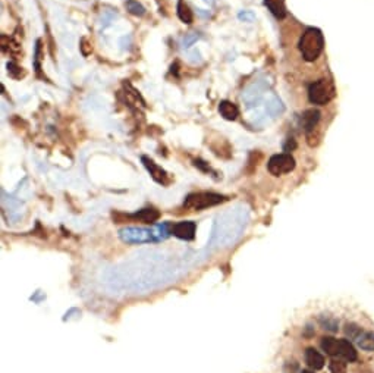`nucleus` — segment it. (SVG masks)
Listing matches in <instances>:
<instances>
[{
    "mask_svg": "<svg viewBox=\"0 0 374 373\" xmlns=\"http://www.w3.org/2000/svg\"><path fill=\"white\" fill-rule=\"evenodd\" d=\"M141 162L144 163V166L147 167V170L150 172L151 178H153L155 182L163 184V185H168L169 175H168V172H166L163 167L159 166L157 163H154V160H151V159H150V157H147V156H142Z\"/></svg>",
    "mask_w": 374,
    "mask_h": 373,
    "instance_id": "nucleus-6",
    "label": "nucleus"
},
{
    "mask_svg": "<svg viewBox=\"0 0 374 373\" xmlns=\"http://www.w3.org/2000/svg\"><path fill=\"white\" fill-rule=\"evenodd\" d=\"M320 323H322V326L324 329H327V331H337V322L336 319L333 318H330V316H326V319H324V316L320 318Z\"/></svg>",
    "mask_w": 374,
    "mask_h": 373,
    "instance_id": "nucleus-21",
    "label": "nucleus"
},
{
    "mask_svg": "<svg viewBox=\"0 0 374 373\" xmlns=\"http://www.w3.org/2000/svg\"><path fill=\"white\" fill-rule=\"evenodd\" d=\"M267 169L271 175L274 177H280L285 174H289L295 169V159L294 156L289 153H282V155L271 156L267 162Z\"/></svg>",
    "mask_w": 374,
    "mask_h": 373,
    "instance_id": "nucleus-5",
    "label": "nucleus"
},
{
    "mask_svg": "<svg viewBox=\"0 0 374 373\" xmlns=\"http://www.w3.org/2000/svg\"><path fill=\"white\" fill-rule=\"evenodd\" d=\"M219 112L220 115L223 116L226 121H235L238 115H239V109H238V106L232 102H229V100H223V102H220L219 104Z\"/></svg>",
    "mask_w": 374,
    "mask_h": 373,
    "instance_id": "nucleus-12",
    "label": "nucleus"
},
{
    "mask_svg": "<svg viewBox=\"0 0 374 373\" xmlns=\"http://www.w3.org/2000/svg\"><path fill=\"white\" fill-rule=\"evenodd\" d=\"M330 373H347V363L340 359H333L329 364Z\"/></svg>",
    "mask_w": 374,
    "mask_h": 373,
    "instance_id": "nucleus-19",
    "label": "nucleus"
},
{
    "mask_svg": "<svg viewBox=\"0 0 374 373\" xmlns=\"http://www.w3.org/2000/svg\"><path fill=\"white\" fill-rule=\"evenodd\" d=\"M301 373H314V372H311V370H302Z\"/></svg>",
    "mask_w": 374,
    "mask_h": 373,
    "instance_id": "nucleus-25",
    "label": "nucleus"
},
{
    "mask_svg": "<svg viewBox=\"0 0 374 373\" xmlns=\"http://www.w3.org/2000/svg\"><path fill=\"white\" fill-rule=\"evenodd\" d=\"M322 348L332 357H340V339H336L333 336H324L322 338Z\"/></svg>",
    "mask_w": 374,
    "mask_h": 373,
    "instance_id": "nucleus-11",
    "label": "nucleus"
},
{
    "mask_svg": "<svg viewBox=\"0 0 374 373\" xmlns=\"http://www.w3.org/2000/svg\"><path fill=\"white\" fill-rule=\"evenodd\" d=\"M358 347L365 351H374V334L373 332H364L362 331L361 335L355 339Z\"/></svg>",
    "mask_w": 374,
    "mask_h": 373,
    "instance_id": "nucleus-15",
    "label": "nucleus"
},
{
    "mask_svg": "<svg viewBox=\"0 0 374 373\" xmlns=\"http://www.w3.org/2000/svg\"><path fill=\"white\" fill-rule=\"evenodd\" d=\"M267 112L273 116L280 115L284 112V104L276 96H271L270 100L267 102Z\"/></svg>",
    "mask_w": 374,
    "mask_h": 373,
    "instance_id": "nucleus-17",
    "label": "nucleus"
},
{
    "mask_svg": "<svg viewBox=\"0 0 374 373\" xmlns=\"http://www.w3.org/2000/svg\"><path fill=\"white\" fill-rule=\"evenodd\" d=\"M333 97H335V89L329 79H319L310 84L308 87V99L313 104L317 106L327 104Z\"/></svg>",
    "mask_w": 374,
    "mask_h": 373,
    "instance_id": "nucleus-3",
    "label": "nucleus"
},
{
    "mask_svg": "<svg viewBox=\"0 0 374 373\" xmlns=\"http://www.w3.org/2000/svg\"><path fill=\"white\" fill-rule=\"evenodd\" d=\"M228 198L225 195H220L216 193H194L190 194L185 202L183 207L191 209V210H203L207 207L217 206L220 203L226 202Z\"/></svg>",
    "mask_w": 374,
    "mask_h": 373,
    "instance_id": "nucleus-2",
    "label": "nucleus"
},
{
    "mask_svg": "<svg viewBox=\"0 0 374 373\" xmlns=\"http://www.w3.org/2000/svg\"><path fill=\"white\" fill-rule=\"evenodd\" d=\"M264 5L277 19H284L286 16V6L285 0H264Z\"/></svg>",
    "mask_w": 374,
    "mask_h": 373,
    "instance_id": "nucleus-13",
    "label": "nucleus"
},
{
    "mask_svg": "<svg viewBox=\"0 0 374 373\" xmlns=\"http://www.w3.org/2000/svg\"><path fill=\"white\" fill-rule=\"evenodd\" d=\"M319 121H320V112L316 110V109H308L301 116V125H302V128L307 134H310V132L314 131V128L319 124Z\"/></svg>",
    "mask_w": 374,
    "mask_h": 373,
    "instance_id": "nucleus-9",
    "label": "nucleus"
},
{
    "mask_svg": "<svg viewBox=\"0 0 374 373\" xmlns=\"http://www.w3.org/2000/svg\"><path fill=\"white\" fill-rule=\"evenodd\" d=\"M197 40H198V36H195V34H193V36H188L186 39L183 40V46H185V47H190V46H191L193 43H195Z\"/></svg>",
    "mask_w": 374,
    "mask_h": 373,
    "instance_id": "nucleus-24",
    "label": "nucleus"
},
{
    "mask_svg": "<svg viewBox=\"0 0 374 373\" xmlns=\"http://www.w3.org/2000/svg\"><path fill=\"white\" fill-rule=\"evenodd\" d=\"M129 218L134 219L135 222H141V223H147V225H153V223H155V222L159 220V218H160V212L153 209V207H145V209L138 210L137 213L131 215Z\"/></svg>",
    "mask_w": 374,
    "mask_h": 373,
    "instance_id": "nucleus-8",
    "label": "nucleus"
},
{
    "mask_svg": "<svg viewBox=\"0 0 374 373\" xmlns=\"http://www.w3.org/2000/svg\"><path fill=\"white\" fill-rule=\"evenodd\" d=\"M127 9L129 13L135 15V16H142L145 13V9L141 3H138L137 0H128L127 2Z\"/></svg>",
    "mask_w": 374,
    "mask_h": 373,
    "instance_id": "nucleus-18",
    "label": "nucleus"
},
{
    "mask_svg": "<svg viewBox=\"0 0 374 373\" xmlns=\"http://www.w3.org/2000/svg\"><path fill=\"white\" fill-rule=\"evenodd\" d=\"M362 329L360 326H357V325H354V323H348L347 325V328H345V334L348 335L349 339H357L360 335H361Z\"/></svg>",
    "mask_w": 374,
    "mask_h": 373,
    "instance_id": "nucleus-20",
    "label": "nucleus"
},
{
    "mask_svg": "<svg viewBox=\"0 0 374 373\" xmlns=\"http://www.w3.org/2000/svg\"><path fill=\"white\" fill-rule=\"evenodd\" d=\"M238 18L241 21H244V22H253L256 19V15L251 12V11H244V12H241L238 15Z\"/></svg>",
    "mask_w": 374,
    "mask_h": 373,
    "instance_id": "nucleus-22",
    "label": "nucleus"
},
{
    "mask_svg": "<svg viewBox=\"0 0 374 373\" xmlns=\"http://www.w3.org/2000/svg\"><path fill=\"white\" fill-rule=\"evenodd\" d=\"M324 49V37L319 28H307L299 40V52L305 62H314Z\"/></svg>",
    "mask_w": 374,
    "mask_h": 373,
    "instance_id": "nucleus-1",
    "label": "nucleus"
},
{
    "mask_svg": "<svg viewBox=\"0 0 374 373\" xmlns=\"http://www.w3.org/2000/svg\"><path fill=\"white\" fill-rule=\"evenodd\" d=\"M79 47H81V52H82L84 56H88V54L91 53V50H92V47L90 46V43H88V41H87L85 39L81 40V46H79Z\"/></svg>",
    "mask_w": 374,
    "mask_h": 373,
    "instance_id": "nucleus-23",
    "label": "nucleus"
},
{
    "mask_svg": "<svg viewBox=\"0 0 374 373\" xmlns=\"http://www.w3.org/2000/svg\"><path fill=\"white\" fill-rule=\"evenodd\" d=\"M178 16H179L182 22L193 24V12L190 11V8L182 0H179V3H178Z\"/></svg>",
    "mask_w": 374,
    "mask_h": 373,
    "instance_id": "nucleus-16",
    "label": "nucleus"
},
{
    "mask_svg": "<svg viewBox=\"0 0 374 373\" xmlns=\"http://www.w3.org/2000/svg\"><path fill=\"white\" fill-rule=\"evenodd\" d=\"M162 228H159V231H150V229H142V228H125V229L119 231V235H120L122 241H125V243L142 244V243H150V241H157V240L165 238L163 235L157 234V232L162 231Z\"/></svg>",
    "mask_w": 374,
    "mask_h": 373,
    "instance_id": "nucleus-4",
    "label": "nucleus"
},
{
    "mask_svg": "<svg viewBox=\"0 0 374 373\" xmlns=\"http://www.w3.org/2000/svg\"><path fill=\"white\" fill-rule=\"evenodd\" d=\"M195 229H197V225L194 222L185 220V222H179V223L173 225L172 234L176 238H181V240H185V241H191L195 237Z\"/></svg>",
    "mask_w": 374,
    "mask_h": 373,
    "instance_id": "nucleus-7",
    "label": "nucleus"
},
{
    "mask_svg": "<svg viewBox=\"0 0 374 373\" xmlns=\"http://www.w3.org/2000/svg\"><path fill=\"white\" fill-rule=\"evenodd\" d=\"M304 357H305V363L310 366L311 369L320 370V369L324 367V357H323L317 350H314V348H307Z\"/></svg>",
    "mask_w": 374,
    "mask_h": 373,
    "instance_id": "nucleus-10",
    "label": "nucleus"
},
{
    "mask_svg": "<svg viewBox=\"0 0 374 373\" xmlns=\"http://www.w3.org/2000/svg\"><path fill=\"white\" fill-rule=\"evenodd\" d=\"M340 357L347 361H355L358 359L357 350L349 342L348 339H340Z\"/></svg>",
    "mask_w": 374,
    "mask_h": 373,
    "instance_id": "nucleus-14",
    "label": "nucleus"
}]
</instances>
